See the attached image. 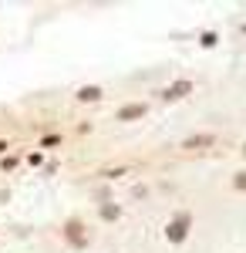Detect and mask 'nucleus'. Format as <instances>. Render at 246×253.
<instances>
[{"mask_svg": "<svg viewBox=\"0 0 246 253\" xmlns=\"http://www.w3.org/2000/svg\"><path fill=\"white\" fill-rule=\"evenodd\" d=\"M189 216L182 213V216H175V219H172L169 226H165V236H169L172 243H182V240H186V233H189Z\"/></svg>", "mask_w": 246, "mask_h": 253, "instance_id": "f257e3e1", "label": "nucleus"}, {"mask_svg": "<svg viewBox=\"0 0 246 253\" xmlns=\"http://www.w3.org/2000/svg\"><path fill=\"white\" fill-rule=\"evenodd\" d=\"M64 236H68L75 247H84V243H88V236H84V226H81L78 219H68V226H64Z\"/></svg>", "mask_w": 246, "mask_h": 253, "instance_id": "f03ea898", "label": "nucleus"}, {"mask_svg": "<svg viewBox=\"0 0 246 253\" xmlns=\"http://www.w3.org/2000/svg\"><path fill=\"white\" fill-rule=\"evenodd\" d=\"M192 91V81H175V84H169L165 91H162V98L165 101H179V98H186Z\"/></svg>", "mask_w": 246, "mask_h": 253, "instance_id": "7ed1b4c3", "label": "nucleus"}, {"mask_svg": "<svg viewBox=\"0 0 246 253\" xmlns=\"http://www.w3.org/2000/svg\"><path fill=\"white\" fill-rule=\"evenodd\" d=\"M212 142H216L212 135H192V138H186V142H182V149L196 152V149H206V145H212Z\"/></svg>", "mask_w": 246, "mask_h": 253, "instance_id": "20e7f679", "label": "nucleus"}, {"mask_svg": "<svg viewBox=\"0 0 246 253\" xmlns=\"http://www.w3.org/2000/svg\"><path fill=\"white\" fill-rule=\"evenodd\" d=\"M145 115V105H125L118 112V122H132V118H142Z\"/></svg>", "mask_w": 246, "mask_h": 253, "instance_id": "39448f33", "label": "nucleus"}, {"mask_svg": "<svg viewBox=\"0 0 246 253\" xmlns=\"http://www.w3.org/2000/svg\"><path fill=\"white\" fill-rule=\"evenodd\" d=\"M78 98H81V101H98V98H101V88H95V84H84V88L78 91Z\"/></svg>", "mask_w": 246, "mask_h": 253, "instance_id": "423d86ee", "label": "nucleus"}, {"mask_svg": "<svg viewBox=\"0 0 246 253\" xmlns=\"http://www.w3.org/2000/svg\"><path fill=\"white\" fill-rule=\"evenodd\" d=\"M101 216H105V219H115V216H118V206H105Z\"/></svg>", "mask_w": 246, "mask_h": 253, "instance_id": "0eeeda50", "label": "nucleus"}, {"mask_svg": "<svg viewBox=\"0 0 246 253\" xmlns=\"http://www.w3.org/2000/svg\"><path fill=\"white\" fill-rule=\"evenodd\" d=\"M233 186H236V189H246V172L236 175V179H233Z\"/></svg>", "mask_w": 246, "mask_h": 253, "instance_id": "6e6552de", "label": "nucleus"}, {"mask_svg": "<svg viewBox=\"0 0 246 253\" xmlns=\"http://www.w3.org/2000/svg\"><path fill=\"white\" fill-rule=\"evenodd\" d=\"M212 44H216V34H209V31H206V34H203V47H212Z\"/></svg>", "mask_w": 246, "mask_h": 253, "instance_id": "1a4fd4ad", "label": "nucleus"}, {"mask_svg": "<svg viewBox=\"0 0 246 253\" xmlns=\"http://www.w3.org/2000/svg\"><path fill=\"white\" fill-rule=\"evenodd\" d=\"M243 152H246V145H243Z\"/></svg>", "mask_w": 246, "mask_h": 253, "instance_id": "9d476101", "label": "nucleus"}]
</instances>
